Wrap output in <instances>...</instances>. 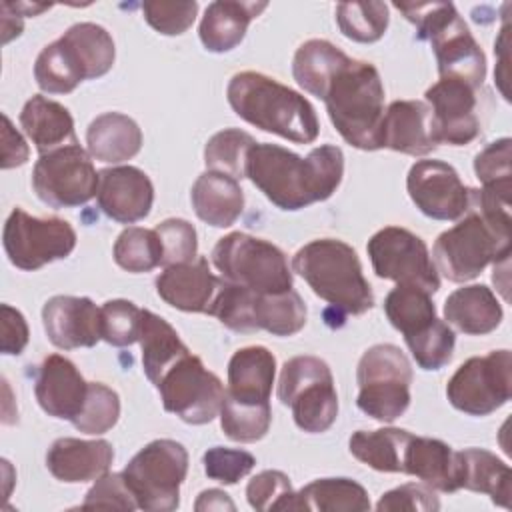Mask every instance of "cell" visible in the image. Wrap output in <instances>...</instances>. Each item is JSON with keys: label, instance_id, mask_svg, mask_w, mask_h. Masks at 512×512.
I'll use <instances>...</instances> for the list:
<instances>
[{"label": "cell", "instance_id": "cell-1", "mask_svg": "<svg viewBox=\"0 0 512 512\" xmlns=\"http://www.w3.org/2000/svg\"><path fill=\"white\" fill-rule=\"evenodd\" d=\"M344 176V154L322 144L306 158L278 146L254 144L246 160V178L280 210H300L328 200Z\"/></svg>", "mask_w": 512, "mask_h": 512}, {"label": "cell", "instance_id": "cell-2", "mask_svg": "<svg viewBox=\"0 0 512 512\" xmlns=\"http://www.w3.org/2000/svg\"><path fill=\"white\" fill-rule=\"evenodd\" d=\"M230 108L248 124L278 134L296 144L318 138L320 124L314 106L296 90L260 72H238L226 88Z\"/></svg>", "mask_w": 512, "mask_h": 512}, {"label": "cell", "instance_id": "cell-3", "mask_svg": "<svg viewBox=\"0 0 512 512\" xmlns=\"http://www.w3.org/2000/svg\"><path fill=\"white\" fill-rule=\"evenodd\" d=\"M338 134L358 150L382 148L384 84L374 64L348 58L322 96Z\"/></svg>", "mask_w": 512, "mask_h": 512}, {"label": "cell", "instance_id": "cell-4", "mask_svg": "<svg viewBox=\"0 0 512 512\" xmlns=\"http://www.w3.org/2000/svg\"><path fill=\"white\" fill-rule=\"evenodd\" d=\"M292 270L340 316H360L374 306V292L364 278L360 258L342 240L318 238L304 244L292 258Z\"/></svg>", "mask_w": 512, "mask_h": 512}, {"label": "cell", "instance_id": "cell-5", "mask_svg": "<svg viewBox=\"0 0 512 512\" xmlns=\"http://www.w3.org/2000/svg\"><path fill=\"white\" fill-rule=\"evenodd\" d=\"M416 26L418 38L430 40L440 78L460 80L478 90L486 78V56L452 2L394 4Z\"/></svg>", "mask_w": 512, "mask_h": 512}, {"label": "cell", "instance_id": "cell-6", "mask_svg": "<svg viewBox=\"0 0 512 512\" xmlns=\"http://www.w3.org/2000/svg\"><path fill=\"white\" fill-rule=\"evenodd\" d=\"M434 266L450 282H468L488 264H498L510 256V226L488 220L476 208L444 230L432 248Z\"/></svg>", "mask_w": 512, "mask_h": 512}, {"label": "cell", "instance_id": "cell-7", "mask_svg": "<svg viewBox=\"0 0 512 512\" xmlns=\"http://www.w3.org/2000/svg\"><path fill=\"white\" fill-rule=\"evenodd\" d=\"M212 264L226 282L258 294H280L294 284L286 254L276 244L244 232L222 236L212 248Z\"/></svg>", "mask_w": 512, "mask_h": 512}, {"label": "cell", "instance_id": "cell-8", "mask_svg": "<svg viewBox=\"0 0 512 512\" xmlns=\"http://www.w3.org/2000/svg\"><path fill=\"white\" fill-rule=\"evenodd\" d=\"M278 400L292 410L296 426L308 434L326 432L338 418V394L330 366L318 356H294L284 362Z\"/></svg>", "mask_w": 512, "mask_h": 512}, {"label": "cell", "instance_id": "cell-9", "mask_svg": "<svg viewBox=\"0 0 512 512\" xmlns=\"http://www.w3.org/2000/svg\"><path fill=\"white\" fill-rule=\"evenodd\" d=\"M358 408L378 420L394 422L410 406L412 366L394 344L370 346L356 368Z\"/></svg>", "mask_w": 512, "mask_h": 512}, {"label": "cell", "instance_id": "cell-10", "mask_svg": "<svg viewBox=\"0 0 512 512\" xmlns=\"http://www.w3.org/2000/svg\"><path fill=\"white\" fill-rule=\"evenodd\" d=\"M186 474L188 452L180 442L170 438L148 442L122 470L138 508L148 512L176 510Z\"/></svg>", "mask_w": 512, "mask_h": 512}, {"label": "cell", "instance_id": "cell-11", "mask_svg": "<svg viewBox=\"0 0 512 512\" xmlns=\"http://www.w3.org/2000/svg\"><path fill=\"white\" fill-rule=\"evenodd\" d=\"M162 406L186 424H206L220 414L226 396L222 380L194 354L178 358L158 380Z\"/></svg>", "mask_w": 512, "mask_h": 512}, {"label": "cell", "instance_id": "cell-12", "mask_svg": "<svg viewBox=\"0 0 512 512\" xmlns=\"http://www.w3.org/2000/svg\"><path fill=\"white\" fill-rule=\"evenodd\" d=\"M2 244L16 268L32 272L70 256L76 248V232L62 218L30 216L24 208L16 206L6 218Z\"/></svg>", "mask_w": 512, "mask_h": 512}, {"label": "cell", "instance_id": "cell-13", "mask_svg": "<svg viewBox=\"0 0 512 512\" xmlns=\"http://www.w3.org/2000/svg\"><path fill=\"white\" fill-rule=\"evenodd\" d=\"M450 404L470 416H488L512 396V354L492 350L486 356L468 358L448 380Z\"/></svg>", "mask_w": 512, "mask_h": 512}, {"label": "cell", "instance_id": "cell-14", "mask_svg": "<svg viewBox=\"0 0 512 512\" xmlns=\"http://www.w3.org/2000/svg\"><path fill=\"white\" fill-rule=\"evenodd\" d=\"M98 182L100 172L80 144L40 154L32 170L36 196L52 208H74L90 202L98 192Z\"/></svg>", "mask_w": 512, "mask_h": 512}, {"label": "cell", "instance_id": "cell-15", "mask_svg": "<svg viewBox=\"0 0 512 512\" xmlns=\"http://www.w3.org/2000/svg\"><path fill=\"white\" fill-rule=\"evenodd\" d=\"M366 250L378 278L420 286L430 294L440 288V276L428 246L414 232L386 226L368 240Z\"/></svg>", "mask_w": 512, "mask_h": 512}, {"label": "cell", "instance_id": "cell-16", "mask_svg": "<svg viewBox=\"0 0 512 512\" xmlns=\"http://www.w3.org/2000/svg\"><path fill=\"white\" fill-rule=\"evenodd\" d=\"M406 188L416 208L434 220H458L470 210L472 188L442 160H418L408 170Z\"/></svg>", "mask_w": 512, "mask_h": 512}, {"label": "cell", "instance_id": "cell-17", "mask_svg": "<svg viewBox=\"0 0 512 512\" xmlns=\"http://www.w3.org/2000/svg\"><path fill=\"white\" fill-rule=\"evenodd\" d=\"M426 104L432 114V130L436 142L450 146H466L480 132L476 114V90L460 80L440 78L426 94Z\"/></svg>", "mask_w": 512, "mask_h": 512}, {"label": "cell", "instance_id": "cell-18", "mask_svg": "<svg viewBox=\"0 0 512 512\" xmlns=\"http://www.w3.org/2000/svg\"><path fill=\"white\" fill-rule=\"evenodd\" d=\"M42 324L60 350L92 348L102 340L100 308L86 296H52L42 308Z\"/></svg>", "mask_w": 512, "mask_h": 512}, {"label": "cell", "instance_id": "cell-19", "mask_svg": "<svg viewBox=\"0 0 512 512\" xmlns=\"http://www.w3.org/2000/svg\"><path fill=\"white\" fill-rule=\"evenodd\" d=\"M98 208L120 224L144 220L154 202V186L148 174L136 166H114L100 172Z\"/></svg>", "mask_w": 512, "mask_h": 512}, {"label": "cell", "instance_id": "cell-20", "mask_svg": "<svg viewBox=\"0 0 512 512\" xmlns=\"http://www.w3.org/2000/svg\"><path fill=\"white\" fill-rule=\"evenodd\" d=\"M34 394L48 416L72 422L86 404L88 382L72 360L62 354H50L38 366Z\"/></svg>", "mask_w": 512, "mask_h": 512}, {"label": "cell", "instance_id": "cell-21", "mask_svg": "<svg viewBox=\"0 0 512 512\" xmlns=\"http://www.w3.org/2000/svg\"><path fill=\"white\" fill-rule=\"evenodd\" d=\"M220 280L212 274L208 260L198 256L186 264L166 266L156 278V292L176 310L208 314Z\"/></svg>", "mask_w": 512, "mask_h": 512}, {"label": "cell", "instance_id": "cell-22", "mask_svg": "<svg viewBox=\"0 0 512 512\" xmlns=\"http://www.w3.org/2000/svg\"><path fill=\"white\" fill-rule=\"evenodd\" d=\"M114 448L108 440L58 438L46 452V468L50 474L68 484L98 480L110 470Z\"/></svg>", "mask_w": 512, "mask_h": 512}, {"label": "cell", "instance_id": "cell-23", "mask_svg": "<svg viewBox=\"0 0 512 512\" xmlns=\"http://www.w3.org/2000/svg\"><path fill=\"white\" fill-rule=\"evenodd\" d=\"M438 146L430 106L420 100H394L382 118V148L424 156Z\"/></svg>", "mask_w": 512, "mask_h": 512}, {"label": "cell", "instance_id": "cell-24", "mask_svg": "<svg viewBox=\"0 0 512 512\" xmlns=\"http://www.w3.org/2000/svg\"><path fill=\"white\" fill-rule=\"evenodd\" d=\"M268 2L218 0L208 4L200 20V42L208 52L222 54L234 50L246 36L250 22L266 10Z\"/></svg>", "mask_w": 512, "mask_h": 512}, {"label": "cell", "instance_id": "cell-25", "mask_svg": "<svg viewBox=\"0 0 512 512\" xmlns=\"http://www.w3.org/2000/svg\"><path fill=\"white\" fill-rule=\"evenodd\" d=\"M404 474L416 476L420 482L438 492L460 490L458 454L446 442L428 436L410 438L404 452Z\"/></svg>", "mask_w": 512, "mask_h": 512}, {"label": "cell", "instance_id": "cell-26", "mask_svg": "<svg viewBox=\"0 0 512 512\" xmlns=\"http://www.w3.org/2000/svg\"><path fill=\"white\" fill-rule=\"evenodd\" d=\"M190 200L196 216L214 228L232 226L244 210V192L238 180L214 170H206L196 178Z\"/></svg>", "mask_w": 512, "mask_h": 512}, {"label": "cell", "instance_id": "cell-27", "mask_svg": "<svg viewBox=\"0 0 512 512\" xmlns=\"http://www.w3.org/2000/svg\"><path fill=\"white\" fill-rule=\"evenodd\" d=\"M502 306L496 294L484 284H470L454 290L444 302V322L468 336L494 332L502 322Z\"/></svg>", "mask_w": 512, "mask_h": 512}, {"label": "cell", "instance_id": "cell-28", "mask_svg": "<svg viewBox=\"0 0 512 512\" xmlns=\"http://www.w3.org/2000/svg\"><path fill=\"white\" fill-rule=\"evenodd\" d=\"M20 126L40 154L78 144L70 110L42 94L32 96L24 104L20 112Z\"/></svg>", "mask_w": 512, "mask_h": 512}, {"label": "cell", "instance_id": "cell-29", "mask_svg": "<svg viewBox=\"0 0 512 512\" xmlns=\"http://www.w3.org/2000/svg\"><path fill=\"white\" fill-rule=\"evenodd\" d=\"M276 376V358L264 346H246L232 354L228 362L226 394L240 402H270Z\"/></svg>", "mask_w": 512, "mask_h": 512}, {"label": "cell", "instance_id": "cell-30", "mask_svg": "<svg viewBox=\"0 0 512 512\" xmlns=\"http://www.w3.org/2000/svg\"><path fill=\"white\" fill-rule=\"evenodd\" d=\"M88 154L106 164H120L134 158L142 148L140 126L122 112L96 116L86 130Z\"/></svg>", "mask_w": 512, "mask_h": 512}, {"label": "cell", "instance_id": "cell-31", "mask_svg": "<svg viewBox=\"0 0 512 512\" xmlns=\"http://www.w3.org/2000/svg\"><path fill=\"white\" fill-rule=\"evenodd\" d=\"M458 454V482L470 492L488 494L496 506L510 508L512 472L496 454L484 448H466Z\"/></svg>", "mask_w": 512, "mask_h": 512}, {"label": "cell", "instance_id": "cell-32", "mask_svg": "<svg viewBox=\"0 0 512 512\" xmlns=\"http://www.w3.org/2000/svg\"><path fill=\"white\" fill-rule=\"evenodd\" d=\"M290 510L304 512H366L370 498L352 478H318L294 494Z\"/></svg>", "mask_w": 512, "mask_h": 512}, {"label": "cell", "instance_id": "cell-33", "mask_svg": "<svg viewBox=\"0 0 512 512\" xmlns=\"http://www.w3.org/2000/svg\"><path fill=\"white\" fill-rule=\"evenodd\" d=\"M138 342L142 348L144 374L154 386L178 358L190 352L188 346L180 340L178 332L162 316L150 310H142Z\"/></svg>", "mask_w": 512, "mask_h": 512}, {"label": "cell", "instance_id": "cell-34", "mask_svg": "<svg viewBox=\"0 0 512 512\" xmlns=\"http://www.w3.org/2000/svg\"><path fill=\"white\" fill-rule=\"evenodd\" d=\"M350 56H346L340 48H336L328 40H308L298 46L292 60L294 80L302 90L322 100L330 80L334 74L346 64Z\"/></svg>", "mask_w": 512, "mask_h": 512}, {"label": "cell", "instance_id": "cell-35", "mask_svg": "<svg viewBox=\"0 0 512 512\" xmlns=\"http://www.w3.org/2000/svg\"><path fill=\"white\" fill-rule=\"evenodd\" d=\"M412 434L402 428L358 430L350 436V454L378 472H402L404 452Z\"/></svg>", "mask_w": 512, "mask_h": 512}, {"label": "cell", "instance_id": "cell-36", "mask_svg": "<svg viewBox=\"0 0 512 512\" xmlns=\"http://www.w3.org/2000/svg\"><path fill=\"white\" fill-rule=\"evenodd\" d=\"M384 312L404 340L426 332L438 320L432 294L412 284H396L384 298Z\"/></svg>", "mask_w": 512, "mask_h": 512}, {"label": "cell", "instance_id": "cell-37", "mask_svg": "<svg viewBox=\"0 0 512 512\" xmlns=\"http://www.w3.org/2000/svg\"><path fill=\"white\" fill-rule=\"evenodd\" d=\"M74 52L84 78L104 76L116 58V48L110 32L94 22H78L60 36Z\"/></svg>", "mask_w": 512, "mask_h": 512}, {"label": "cell", "instance_id": "cell-38", "mask_svg": "<svg viewBox=\"0 0 512 512\" xmlns=\"http://www.w3.org/2000/svg\"><path fill=\"white\" fill-rule=\"evenodd\" d=\"M254 330H266L274 336H294L306 324V306L296 290L280 294H258L252 304Z\"/></svg>", "mask_w": 512, "mask_h": 512}, {"label": "cell", "instance_id": "cell-39", "mask_svg": "<svg viewBox=\"0 0 512 512\" xmlns=\"http://www.w3.org/2000/svg\"><path fill=\"white\" fill-rule=\"evenodd\" d=\"M34 80L40 90L48 94H68L86 78L74 52L62 38H58L38 54L34 62Z\"/></svg>", "mask_w": 512, "mask_h": 512}, {"label": "cell", "instance_id": "cell-40", "mask_svg": "<svg viewBox=\"0 0 512 512\" xmlns=\"http://www.w3.org/2000/svg\"><path fill=\"white\" fill-rule=\"evenodd\" d=\"M112 254L116 264L126 272H150L162 264V242L156 230L128 226L118 234Z\"/></svg>", "mask_w": 512, "mask_h": 512}, {"label": "cell", "instance_id": "cell-41", "mask_svg": "<svg viewBox=\"0 0 512 512\" xmlns=\"http://www.w3.org/2000/svg\"><path fill=\"white\" fill-rule=\"evenodd\" d=\"M272 422L270 402L252 404L230 398L228 394L220 406L222 432L234 442H256L268 434Z\"/></svg>", "mask_w": 512, "mask_h": 512}, {"label": "cell", "instance_id": "cell-42", "mask_svg": "<svg viewBox=\"0 0 512 512\" xmlns=\"http://www.w3.org/2000/svg\"><path fill=\"white\" fill-rule=\"evenodd\" d=\"M256 140L238 128L216 132L204 146V162L208 170L228 174L232 178H246V160Z\"/></svg>", "mask_w": 512, "mask_h": 512}, {"label": "cell", "instance_id": "cell-43", "mask_svg": "<svg viewBox=\"0 0 512 512\" xmlns=\"http://www.w3.org/2000/svg\"><path fill=\"white\" fill-rule=\"evenodd\" d=\"M388 6L384 2H340L336 22L340 32L362 44L376 42L388 28Z\"/></svg>", "mask_w": 512, "mask_h": 512}, {"label": "cell", "instance_id": "cell-44", "mask_svg": "<svg viewBox=\"0 0 512 512\" xmlns=\"http://www.w3.org/2000/svg\"><path fill=\"white\" fill-rule=\"evenodd\" d=\"M120 418L118 394L102 382H88V398L72 426L84 434H104Z\"/></svg>", "mask_w": 512, "mask_h": 512}, {"label": "cell", "instance_id": "cell-45", "mask_svg": "<svg viewBox=\"0 0 512 512\" xmlns=\"http://www.w3.org/2000/svg\"><path fill=\"white\" fill-rule=\"evenodd\" d=\"M100 328L104 342L118 348L132 346L140 338L142 308L122 298L108 300L100 306Z\"/></svg>", "mask_w": 512, "mask_h": 512}, {"label": "cell", "instance_id": "cell-46", "mask_svg": "<svg viewBox=\"0 0 512 512\" xmlns=\"http://www.w3.org/2000/svg\"><path fill=\"white\" fill-rule=\"evenodd\" d=\"M406 344L422 370H440L452 360L456 336L454 330L438 318L426 332L406 340Z\"/></svg>", "mask_w": 512, "mask_h": 512}, {"label": "cell", "instance_id": "cell-47", "mask_svg": "<svg viewBox=\"0 0 512 512\" xmlns=\"http://www.w3.org/2000/svg\"><path fill=\"white\" fill-rule=\"evenodd\" d=\"M512 140L500 138L490 142L482 152L474 158V172L482 182V188L508 194L512 192Z\"/></svg>", "mask_w": 512, "mask_h": 512}, {"label": "cell", "instance_id": "cell-48", "mask_svg": "<svg viewBox=\"0 0 512 512\" xmlns=\"http://www.w3.org/2000/svg\"><path fill=\"white\" fill-rule=\"evenodd\" d=\"M294 494L290 478L280 470H262L246 486L248 504L260 512H288L292 508Z\"/></svg>", "mask_w": 512, "mask_h": 512}, {"label": "cell", "instance_id": "cell-49", "mask_svg": "<svg viewBox=\"0 0 512 512\" xmlns=\"http://www.w3.org/2000/svg\"><path fill=\"white\" fill-rule=\"evenodd\" d=\"M162 242V266L186 264L198 258V238L190 222L168 218L154 228Z\"/></svg>", "mask_w": 512, "mask_h": 512}, {"label": "cell", "instance_id": "cell-50", "mask_svg": "<svg viewBox=\"0 0 512 512\" xmlns=\"http://www.w3.org/2000/svg\"><path fill=\"white\" fill-rule=\"evenodd\" d=\"M144 20L164 36L184 34L198 14V2H158L148 0L142 6Z\"/></svg>", "mask_w": 512, "mask_h": 512}, {"label": "cell", "instance_id": "cell-51", "mask_svg": "<svg viewBox=\"0 0 512 512\" xmlns=\"http://www.w3.org/2000/svg\"><path fill=\"white\" fill-rule=\"evenodd\" d=\"M204 472L208 478L220 484H236L240 478L248 476L256 466V458L240 448L212 446L202 456Z\"/></svg>", "mask_w": 512, "mask_h": 512}, {"label": "cell", "instance_id": "cell-52", "mask_svg": "<svg viewBox=\"0 0 512 512\" xmlns=\"http://www.w3.org/2000/svg\"><path fill=\"white\" fill-rule=\"evenodd\" d=\"M82 508H114V510H136L138 502L120 474H104L86 492Z\"/></svg>", "mask_w": 512, "mask_h": 512}, {"label": "cell", "instance_id": "cell-53", "mask_svg": "<svg viewBox=\"0 0 512 512\" xmlns=\"http://www.w3.org/2000/svg\"><path fill=\"white\" fill-rule=\"evenodd\" d=\"M440 508V500L432 492L430 486L408 482L398 488L388 490L380 496L376 510L380 512H396V510H408V512H436Z\"/></svg>", "mask_w": 512, "mask_h": 512}, {"label": "cell", "instance_id": "cell-54", "mask_svg": "<svg viewBox=\"0 0 512 512\" xmlns=\"http://www.w3.org/2000/svg\"><path fill=\"white\" fill-rule=\"evenodd\" d=\"M0 326H2V354L18 356L28 344V324L20 310L12 308L10 304L0 306Z\"/></svg>", "mask_w": 512, "mask_h": 512}, {"label": "cell", "instance_id": "cell-55", "mask_svg": "<svg viewBox=\"0 0 512 512\" xmlns=\"http://www.w3.org/2000/svg\"><path fill=\"white\" fill-rule=\"evenodd\" d=\"M2 168H14L22 166L28 160V144L22 138V134L12 126L10 118L2 114Z\"/></svg>", "mask_w": 512, "mask_h": 512}, {"label": "cell", "instance_id": "cell-56", "mask_svg": "<svg viewBox=\"0 0 512 512\" xmlns=\"http://www.w3.org/2000/svg\"><path fill=\"white\" fill-rule=\"evenodd\" d=\"M194 508L198 512H202V510H234L236 506L226 492H222L218 488H210V490H204L198 494Z\"/></svg>", "mask_w": 512, "mask_h": 512}, {"label": "cell", "instance_id": "cell-57", "mask_svg": "<svg viewBox=\"0 0 512 512\" xmlns=\"http://www.w3.org/2000/svg\"><path fill=\"white\" fill-rule=\"evenodd\" d=\"M494 52L502 54L500 58V66L496 70V80H498V86H500V92L504 94V98L508 100V90H506V82H508V22H504L502 30H500V38L494 42Z\"/></svg>", "mask_w": 512, "mask_h": 512}, {"label": "cell", "instance_id": "cell-58", "mask_svg": "<svg viewBox=\"0 0 512 512\" xmlns=\"http://www.w3.org/2000/svg\"><path fill=\"white\" fill-rule=\"evenodd\" d=\"M14 12H24V16H36V14H40V12H44V10H48L50 8V4H26V2H16V4H12V2H6Z\"/></svg>", "mask_w": 512, "mask_h": 512}]
</instances>
